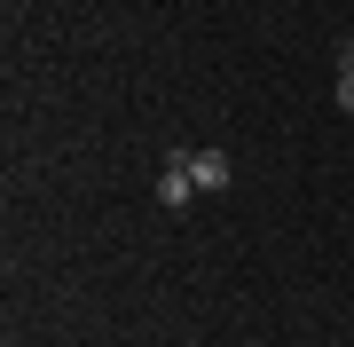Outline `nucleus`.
I'll list each match as a JSON object with an SVG mask.
<instances>
[{"mask_svg": "<svg viewBox=\"0 0 354 347\" xmlns=\"http://www.w3.org/2000/svg\"><path fill=\"white\" fill-rule=\"evenodd\" d=\"M189 174H197V197H221L228 181H236V166H228V150H213V142H205V150H189Z\"/></svg>", "mask_w": 354, "mask_h": 347, "instance_id": "nucleus-2", "label": "nucleus"}, {"mask_svg": "<svg viewBox=\"0 0 354 347\" xmlns=\"http://www.w3.org/2000/svg\"><path fill=\"white\" fill-rule=\"evenodd\" d=\"M330 64H339V71H354V39H339V48H330Z\"/></svg>", "mask_w": 354, "mask_h": 347, "instance_id": "nucleus-4", "label": "nucleus"}, {"mask_svg": "<svg viewBox=\"0 0 354 347\" xmlns=\"http://www.w3.org/2000/svg\"><path fill=\"white\" fill-rule=\"evenodd\" d=\"M189 197H197L189 150H165V166H158V206H165V213H189Z\"/></svg>", "mask_w": 354, "mask_h": 347, "instance_id": "nucleus-1", "label": "nucleus"}, {"mask_svg": "<svg viewBox=\"0 0 354 347\" xmlns=\"http://www.w3.org/2000/svg\"><path fill=\"white\" fill-rule=\"evenodd\" d=\"M330 103H339V111H354V71H330Z\"/></svg>", "mask_w": 354, "mask_h": 347, "instance_id": "nucleus-3", "label": "nucleus"}]
</instances>
